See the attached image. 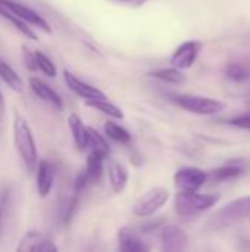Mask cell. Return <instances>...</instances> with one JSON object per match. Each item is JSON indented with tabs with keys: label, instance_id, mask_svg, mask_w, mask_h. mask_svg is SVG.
I'll use <instances>...</instances> for the list:
<instances>
[{
	"label": "cell",
	"instance_id": "obj_16",
	"mask_svg": "<svg viewBox=\"0 0 250 252\" xmlns=\"http://www.w3.org/2000/svg\"><path fill=\"white\" fill-rule=\"evenodd\" d=\"M68 126L78 151H85L88 148V127L84 126L83 120L77 114L68 117Z\"/></svg>",
	"mask_w": 250,
	"mask_h": 252
},
{
	"label": "cell",
	"instance_id": "obj_5",
	"mask_svg": "<svg viewBox=\"0 0 250 252\" xmlns=\"http://www.w3.org/2000/svg\"><path fill=\"white\" fill-rule=\"evenodd\" d=\"M169 199V192L165 188H152L146 190L134 204V214L139 217H149L158 213Z\"/></svg>",
	"mask_w": 250,
	"mask_h": 252
},
{
	"label": "cell",
	"instance_id": "obj_22",
	"mask_svg": "<svg viewBox=\"0 0 250 252\" xmlns=\"http://www.w3.org/2000/svg\"><path fill=\"white\" fill-rule=\"evenodd\" d=\"M88 148L91 152H96V154L102 155L103 158H108L111 154V146H109L108 140L103 137V134H100L93 127H88Z\"/></svg>",
	"mask_w": 250,
	"mask_h": 252
},
{
	"label": "cell",
	"instance_id": "obj_20",
	"mask_svg": "<svg viewBox=\"0 0 250 252\" xmlns=\"http://www.w3.org/2000/svg\"><path fill=\"white\" fill-rule=\"evenodd\" d=\"M85 105L90 108H94L96 111L113 118V120H122L124 118V112L121 111V108H118L116 105L111 103L108 99H88L85 100Z\"/></svg>",
	"mask_w": 250,
	"mask_h": 252
},
{
	"label": "cell",
	"instance_id": "obj_31",
	"mask_svg": "<svg viewBox=\"0 0 250 252\" xmlns=\"http://www.w3.org/2000/svg\"><path fill=\"white\" fill-rule=\"evenodd\" d=\"M3 112H4V99H3V93L0 90V118L3 117Z\"/></svg>",
	"mask_w": 250,
	"mask_h": 252
},
{
	"label": "cell",
	"instance_id": "obj_26",
	"mask_svg": "<svg viewBox=\"0 0 250 252\" xmlns=\"http://www.w3.org/2000/svg\"><path fill=\"white\" fill-rule=\"evenodd\" d=\"M35 58H37V66H38V69L44 75H47L50 78L56 77V72H57L56 71V66H55V63L52 62V59L47 55H44L40 50H35Z\"/></svg>",
	"mask_w": 250,
	"mask_h": 252
},
{
	"label": "cell",
	"instance_id": "obj_1",
	"mask_svg": "<svg viewBox=\"0 0 250 252\" xmlns=\"http://www.w3.org/2000/svg\"><path fill=\"white\" fill-rule=\"evenodd\" d=\"M250 217V196H242L230 201L227 205L217 210L206 221L208 232H221L236 226Z\"/></svg>",
	"mask_w": 250,
	"mask_h": 252
},
{
	"label": "cell",
	"instance_id": "obj_14",
	"mask_svg": "<svg viewBox=\"0 0 250 252\" xmlns=\"http://www.w3.org/2000/svg\"><path fill=\"white\" fill-rule=\"evenodd\" d=\"M55 176H56V170H55V165L50 162V161H41L38 164V168H37V190H38V195L41 198H46L52 188H53V183H55Z\"/></svg>",
	"mask_w": 250,
	"mask_h": 252
},
{
	"label": "cell",
	"instance_id": "obj_3",
	"mask_svg": "<svg viewBox=\"0 0 250 252\" xmlns=\"http://www.w3.org/2000/svg\"><path fill=\"white\" fill-rule=\"evenodd\" d=\"M220 199V193H197L180 190L175 195V211L183 219L196 217L215 207Z\"/></svg>",
	"mask_w": 250,
	"mask_h": 252
},
{
	"label": "cell",
	"instance_id": "obj_19",
	"mask_svg": "<svg viewBox=\"0 0 250 252\" xmlns=\"http://www.w3.org/2000/svg\"><path fill=\"white\" fill-rule=\"evenodd\" d=\"M103 161H105V158L102 155L96 154V152H90V155L87 157V162H85V170L84 171L87 173V176H88L91 183L100 182V179L103 176V170H105Z\"/></svg>",
	"mask_w": 250,
	"mask_h": 252
},
{
	"label": "cell",
	"instance_id": "obj_30",
	"mask_svg": "<svg viewBox=\"0 0 250 252\" xmlns=\"http://www.w3.org/2000/svg\"><path fill=\"white\" fill-rule=\"evenodd\" d=\"M111 3L115 4H124V6H130V7H141L143 4H146L149 0H108Z\"/></svg>",
	"mask_w": 250,
	"mask_h": 252
},
{
	"label": "cell",
	"instance_id": "obj_15",
	"mask_svg": "<svg viewBox=\"0 0 250 252\" xmlns=\"http://www.w3.org/2000/svg\"><path fill=\"white\" fill-rule=\"evenodd\" d=\"M108 177L111 188L115 193H121L125 190L128 185V168L125 164L119 161H111L108 164Z\"/></svg>",
	"mask_w": 250,
	"mask_h": 252
},
{
	"label": "cell",
	"instance_id": "obj_11",
	"mask_svg": "<svg viewBox=\"0 0 250 252\" xmlns=\"http://www.w3.org/2000/svg\"><path fill=\"white\" fill-rule=\"evenodd\" d=\"M63 80H65L66 86L75 94H78L80 97H83L85 100H88V99H108L106 94L102 90H99L97 87H94V86H91V84L80 80L77 75H74L68 69H63Z\"/></svg>",
	"mask_w": 250,
	"mask_h": 252
},
{
	"label": "cell",
	"instance_id": "obj_8",
	"mask_svg": "<svg viewBox=\"0 0 250 252\" xmlns=\"http://www.w3.org/2000/svg\"><path fill=\"white\" fill-rule=\"evenodd\" d=\"M202 47L203 44L199 40H189L181 43L171 56L172 66H177L180 69H190L196 62Z\"/></svg>",
	"mask_w": 250,
	"mask_h": 252
},
{
	"label": "cell",
	"instance_id": "obj_12",
	"mask_svg": "<svg viewBox=\"0 0 250 252\" xmlns=\"http://www.w3.org/2000/svg\"><path fill=\"white\" fill-rule=\"evenodd\" d=\"M28 84L31 87V90L34 92V94L37 97H40L41 100L50 103L52 106H55L56 109L62 111L63 109V100L59 96V93L56 90H53L47 83H44L43 80L37 78V77H29Z\"/></svg>",
	"mask_w": 250,
	"mask_h": 252
},
{
	"label": "cell",
	"instance_id": "obj_4",
	"mask_svg": "<svg viewBox=\"0 0 250 252\" xmlns=\"http://www.w3.org/2000/svg\"><path fill=\"white\" fill-rule=\"evenodd\" d=\"M175 103L184 111L196 115H215L225 109L224 102L199 94H178L175 97Z\"/></svg>",
	"mask_w": 250,
	"mask_h": 252
},
{
	"label": "cell",
	"instance_id": "obj_2",
	"mask_svg": "<svg viewBox=\"0 0 250 252\" xmlns=\"http://www.w3.org/2000/svg\"><path fill=\"white\" fill-rule=\"evenodd\" d=\"M13 145L25 168L32 171L38 159L37 145L27 120L21 115H16L13 120Z\"/></svg>",
	"mask_w": 250,
	"mask_h": 252
},
{
	"label": "cell",
	"instance_id": "obj_21",
	"mask_svg": "<svg viewBox=\"0 0 250 252\" xmlns=\"http://www.w3.org/2000/svg\"><path fill=\"white\" fill-rule=\"evenodd\" d=\"M0 16L1 18H4L6 21H9L21 34H24L27 38H31V40H38V37H37V34L32 31V28H29L28 27V22H25L24 19H21L19 16H16L15 13H12L10 10H7L6 7H3V6H0Z\"/></svg>",
	"mask_w": 250,
	"mask_h": 252
},
{
	"label": "cell",
	"instance_id": "obj_7",
	"mask_svg": "<svg viewBox=\"0 0 250 252\" xmlns=\"http://www.w3.org/2000/svg\"><path fill=\"white\" fill-rule=\"evenodd\" d=\"M0 6L6 7L7 10H10L12 13H15L16 16H19L21 19H24L25 22L31 24L32 27H37L40 30H43L44 32L50 34L52 32V28H50V24L40 15L37 13L34 9L22 4V3H18V1H13V0H0Z\"/></svg>",
	"mask_w": 250,
	"mask_h": 252
},
{
	"label": "cell",
	"instance_id": "obj_9",
	"mask_svg": "<svg viewBox=\"0 0 250 252\" xmlns=\"http://www.w3.org/2000/svg\"><path fill=\"white\" fill-rule=\"evenodd\" d=\"M16 251L18 252H56L57 251V247L47 238L44 236L43 233L37 232V230H29L27 232L18 247H16Z\"/></svg>",
	"mask_w": 250,
	"mask_h": 252
},
{
	"label": "cell",
	"instance_id": "obj_23",
	"mask_svg": "<svg viewBox=\"0 0 250 252\" xmlns=\"http://www.w3.org/2000/svg\"><path fill=\"white\" fill-rule=\"evenodd\" d=\"M243 171L245 170L240 165H225V167L212 170L208 174V177H211L217 183H221V182H227V180H233V179L239 177L240 174H243Z\"/></svg>",
	"mask_w": 250,
	"mask_h": 252
},
{
	"label": "cell",
	"instance_id": "obj_13",
	"mask_svg": "<svg viewBox=\"0 0 250 252\" xmlns=\"http://www.w3.org/2000/svg\"><path fill=\"white\" fill-rule=\"evenodd\" d=\"M118 248L122 252H143L149 247L131 227H122L118 232Z\"/></svg>",
	"mask_w": 250,
	"mask_h": 252
},
{
	"label": "cell",
	"instance_id": "obj_6",
	"mask_svg": "<svg viewBox=\"0 0 250 252\" xmlns=\"http://www.w3.org/2000/svg\"><path fill=\"white\" fill-rule=\"evenodd\" d=\"M208 179V173L197 167H181L174 174L175 186L183 192H197Z\"/></svg>",
	"mask_w": 250,
	"mask_h": 252
},
{
	"label": "cell",
	"instance_id": "obj_32",
	"mask_svg": "<svg viewBox=\"0 0 250 252\" xmlns=\"http://www.w3.org/2000/svg\"><path fill=\"white\" fill-rule=\"evenodd\" d=\"M0 220H1V207H0Z\"/></svg>",
	"mask_w": 250,
	"mask_h": 252
},
{
	"label": "cell",
	"instance_id": "obj_18",
	"mask_svg": "<svg viewBox=\"0 0 250 252\" xmlns=\"http://www.w3.org/2000/svg\"><path fill=\"white\" fill-rule=\"evenodd\" d=\"M0 78L4 81V84L12 89L13 92H22L24 90V83L21 80V77L16 74V71L0 58Z\"/></svg>",
	"mask_w": 250,
	"mask_h": 252
},
{
	"label": "cell",
	"instance_id": "obj_28",
	"mask_svg": "<svg viewBox=\"0 0 250 252\" xmlns=\"http://www.w3.org/2000/svg\"><path fill=\"white\" fill-rule=\"evenodd\" d=\"M228 124H230V126H233V127H237V128L250 130V111L249 112L242 114V115L233 117V118L228 121Z\"/></svg>",
	"mask_w": 250,
	"mask_h": 252
},
{
	"label": "cell",
	"instance_id": "obj_25",
	"mask_svg": "<svg viewBox=\"0 0 250 252\" xmlns=\"http://www.w3.org/2000/svg\"><path fill=\"white\" fill-rule=\"evenodd\" d=\"M227 77L233 81H245L250 78V65L246 63H230L225 71Z\"/></svg>",
	"mask_w": 250,
	"mask_h": 252
},
{
	"label": "cell",
	"instance_id": "obj_24",
	"mask_svg": "<svg viewBox=\"0 0 250 252\" xmlns=\"http://www.w3.org/2000/svg\"><path fill=\"white\" fill-rule=\"evenodd\" d=\"M105 133L108 134V137H111L112 140L118 142V143H122V145H127L131 142V134L127 128H124L122 126L113 123V121H108L105 124Z\"/></svg>",
	"mask_w": 250,
	"mask_h": 252
},
{
	"label": "cell",
	"instance_id": "obj_29",
	"mask_svg": "<svg viewBox=\"0 0 250 252\" xmlns=\"http://www.w3.org/2000/svg\"><path fill=\"white\" fill-rule=\"evenodd\" d=\"M88 183H91V182H90V179H88L87 173H85V171H83V173L75 179V183H74V189H75V192H77V193H80L81 190H84V189H85V186H87Z\"/></svg>",
	"mask_w": 250,
	"mask_h": 252
},
{
	"label": "cell",
	"instance_id": "obj_10",
	"mask_svg": "<svg viewBox=\"0 0 250 252\" xmlns=\"http://www.w3.org/2000/svg\"><path fill=\"white\" fill-rule=\"evenodd\" d=\"M189 245L187 233L177 226H165L161 232V248L167 252L184 251Z\"/></svg>",
	"mask_w": 250,
	"mask_h": 252
},
{
	"label": "cell",
	"instance_id": "obj_27",
	"mask_svg": "<svg viewBox=\"0 0 250 252\" xmlns=\"http://www.w3.org/2000/svg\"><path fill=\"white\" fill-rule=\"evenodd\" d=\"M22 61L27 66L28 71H37V58H35V52L29 50L27 46H22Z\"/></svg>",
	"mask_w": 250,
	"mask_h": 252
},
{
	"label": "cell",
	"instance_id": "obj_17",
	"mask_svg": "<svg viewBox=\"0 0 250 252\" xmlns=\"http://www.w3.org/2000/svg\"><path fill=\"white\" fill-rule=\"evenodd\" d=\"M149 77H153L156 80H161L164 83H171V84H184L186 83V75L183 72V69L177 68V66H171V68H159V69H153L147 74Z\"/></svg>",
	"mask_w": 250,
	"mask_h": 252
}]
</instances>
